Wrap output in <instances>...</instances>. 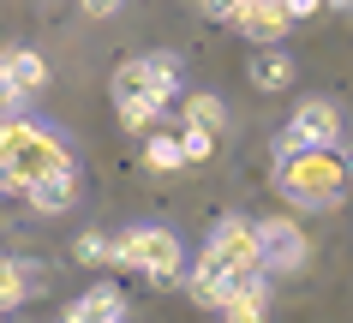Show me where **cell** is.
<instances>
[{
    "label": "cell",
    "instance_id": "obj_1",
    "mask_svg": "<svg viewBox=\"0 0 353 323\" xmlns=\"http://www.w3.org/2000/svg\"><path fill=\"white\" fill-rule=\"evenodd\" d=\"M276 186L299 209H335L353 191V156L341 144H294L276 156Z\"/></svg>",
    "mask_w": 353,
    "mask_h": 323
},
{
    "label": "cell",
    "instance_id": "obj_2",
    "mask_svg": "<svg viewBox=\"0 0 353 323\" xmlns=\"http://www.w3.org/2000/svg\"><path fill=\"white\" fill-rule=\"evenodd\" d=\"M54 168H72V144L60 132H48L42 120H24V114L0 126V191L6 198H19L30 180Z\"/></svg>",
    "mask_w": 353,
    "mask_h": 323
},
{
    "label": "cell",
    "instance_id": "obj_3",
    "mask_svg": "<svg viewBox=\"0 0 353 323\" xmlns=\"http://www.w3.org/2000/svg\"><path fill=\"white\" fill-rule=\"evenodd\" d=\"M114 269H144L156 287H174L180 275H186V251H180V240L168 228H126L120 240H114Z\"/></svg>",
    "mask_w": 353,
    "mask_h": 323
},
{
    "label": "cell",
    "instance_id": "obj_4",
    "mask_svg": "<svg viewBox=\"0 0 353 323\" xmlns=\"http://www.w3.org/2000/svg\"><path fill=\"white\" fill-rule=\"evenodd\" d=\"M114 114H120V126H132V132H150V126L168 114L162 102H156V90H150V78H144V60H126V66L114 72Z\"/></svg>",
    "mask_w": 353,
    "mask_h": 323
},
{
    "label": "cell",
    "instance_id": "obj_5",
    "mask_svg": "<svg viewBox=\"0 0 353 323\" xmlns=\"http://www.w3.org/2000/svg\"><path fill=\"white\" fill-rule=\"evenodd\" d=\"M204 264L210 269H263L258 264V222H245V216L216 222V233L204 246Z\"/></svg>",
    "mask_w": 353,
    "mask_h": 323
},
{
    "label": "cell",
    "instance_id": "obj_6",
    "mask_svg": "<svg viewBox=\"0 0 353 323\" xmlns=\"http://www.w3.org/2000/svg\"><path fill=\"white\" fill-rule=\"evenodd\" d=\"M294 144H341V108L335 102H323V96H312V102H299V114L281 126L276 138V156H288Z\"/></svg>",
    "mask_w": 353,
    "mask_h": 323
},
{
    "label": "cell",
    "instance_id": "obj_7",
    "mask_svg": "<svg viewBox=\"0 0 353 323\" xmlns=\"http://www.w3.org/2000/svg\"><path fill=\"white\" fill-rule=\"evenodd\" d=\"M42 84H48V66H42L37 48H6V54H0V102H6V108L24 102V96H37Z\"/></svg>",
    "mask_w": 353,
    "mask_h": 323
},
{
    "label": "cell",
    "instance_id": "obj_8",
    "mask_svg": "<svg viewBox=\"0 0 353 323\" xmlns=\"http://www.w3.org/2000/svg\"><path fill=\"white\" fill-rule=\"evenodd\" d=\"M19 198L37 209V216H66V209L78 204V168H54V174H42V180H30V186L19 191Z\"/></svg>",
    "mask_w": 353,
    "mask_h": 323
},
{
    "label": "cell",
    "instance_id": "obj_9",
    "mask_svg": "<svg viewBox=\"0 0 353 323\" xmlns=\"http://www.w3.org/2000/svg\"><path fill=\"white\" fill-rule=\"evenodd\" d=\"M42 264L37 258H0V317L6 311H19V305H30L42 293Z\"/></svg>",
    "mask_w": 353,
    "mask_h": 323
},
{
    "label": "cell",
    "instance_id": "obj_10",
    "mask_svg": "<svg viewBox=\"0 0 353 323\" xmlns=\"http://www.w3.org/2000/svg\"><path fill=\"white\" fill-rule=\"evenodd\" d=\"M258 264L263 269H299L305 264V240L294 222H258Z\"/></svg>",
    "mask_w": 353,
    "mask_h": 323
},
{
    "label": "cell",
    "instance_id": "obj_11",
    "mask_svg": "<svg viewBox=\"0 0 353 323\" xmlns=\"http://www.w3.org/2000/svg\"><path fill=\"white\" fill-rule=\"evenodd\" d=\"M228 24H234L245 42H258V48H263V42H281V30H288L294 19H288V6H281V0H245Z\"/></svg>",
    "mask_w": 353,
    "mask_h": 323
},
{
    "label": "cell",
    "instance_id": "obj_12",
    "mask_svg": "<svg viewBox=\"0 0 353 323\" xmlns=\"http://www.w3.org/2000/svg\"><path fill=\"white\" fill-rule=\"evenodd\" d=\"M66 317L72 323H120V317H132V300L114 282H102V287H90V293H78V300L66 305Z\"/></svg>",
    "mask_w": 353,
    "mask_h": 323
},
{
    "label": "cell",
    "instance_id": "obj_13",
    "mask_svg": "<svg viewBox=\"0 0 353 323\" xmlns=\"http://www.w3.org/2000/svg\"><path fill=\"white\" fill-rule=\"evenodd\" d=\"M252 84H258L263 96H276V90H288V84H294V60L281 54L276 42H263V54L252 60Z\"/></svg>",
    "mask_w": 353,
    "mask_h": 323
},
{
    "label": "cell",
    "instance_id": "obj_14",
    "mask_svg": "<svg viewBox=\"0 0 353 323\" xmlns=\"http://www.w3.org/2000/svg\"><path fill=\"white\" fill-rule=\"evenodd\" d=\"M144 78H150V90H156V102H162V108H174V102H180V60L174 54H144Z\"/></svg>",
    "mask_w": 353,
    "mask_h": 323
},
{
    "label": "cell",
    "instance_id": "obj_15",
    "mask_svg": "<svg viewBox=\"0 0 353 323\" xmlns=\"http://www.w3.org/2000/svg\"><path fill=\"white\" fill-rule=\"evenodd\" d=\"M186 120H192V126H204V132H222V126H228V102H222V96H210V90H198V96H186Z\"/></svg>",
    "mask_w": 353,
    "mask_h": 323
},
{
    "label": "cell",
    "instance_id": "obj_16",
    "mask_svg": "<svg viewBox=\"0 0 353 323\" xmlns=\"http://www.w3.org/2000/svg\"><path fill=\"white\" fill-rule=\"evenodd\" d=\"M144 162H150L156 174H180V168H186V156H180V138L150 132V138H144Z\"/></svg>",
    "mask_w": 353,
    "mask_h": 323
},
{
    "label": "cell",
    "instance_id": "obj_17",
    "mask_svg": "<svg viewBox=\"0 0 353 323\" xmlns=\"http://www.w3.org/2000/svg\"><path fill=\"white\" fill-rule=\"evenodd\" d=\"M210 150H216V132H204V126H192V120H186V132H180V156H186V162H210Z\"/></svg>",
    "mask_w": 353,
    "mask_h": 323
},
{
    "label": "cell",
    "instance_id": "obj_18",
    "mask_svg": "<svg viewBox=\"0 0 353 323\" xmlns=\"http://www.w3.org/2000/svg\"><path fill=\"white\" fill-rule=\"evenodd\" d=\"M72 251H78V264H108V258H114V240H108V233H84Z\"/></svg>",
    "mask_w": 353,
    "mask_h": 323
},
{
    "label": "cell",
    "instance_id": "obj_19",
    "mask_svg": "<svg viewBox=\"0 0 353 323\" xmlns=\"http://www.w3.org/2000/svg\"><path fill=\"white\" fill-rule=\"evenodd\" d=\"M78 6H84V12H90V19H114V12H120V6H126V0H78Z\"/></svg>",
    "mask_w": 353,
    "mask_h": 323
},
{
    "label": "cell",
    "instance_id": "obj_20",
    "mask_svg": "<svg viewBox=\"0 0 353 323\" xmlns=\"http://www.w3.org/2000/svg\"><path fill=\"white\" fill-rule=\"evenodd\" d=\"M240 6H245V0H204V12H210V19H234V12H240Z\"/></svg>",
    "mask_w": 353,
    "mask_h": 323
},
{
    "label": "cell",
    "instance_id": "obj_21",
    "mask_svg": "<svg viewBox=\"0 0 353 323\" xmlns=\"http://www.w3.org/2000/svg\"><path fill=\"white\" fill-rule=\"evenodd\" d=\"M281 6H288V19H312L323 0H281Z\"/></svg>",
    "mask_w": 353,
    "mask_h": 323
},
{
    "label": "cell",
    "instance_id": "obj_22",
    "mask_svg": "<svg viewBox=\"0 0 353 323\" xmlns=\"http://www.w3.org/2000/svg\"><path fill=\"white\" fill-rule=\"evenodd\" d=\"M330 6H353V0H330Z\"/></svg>",
    "mask_w": 353,
    "mask_h": 323
}]
</instances>
